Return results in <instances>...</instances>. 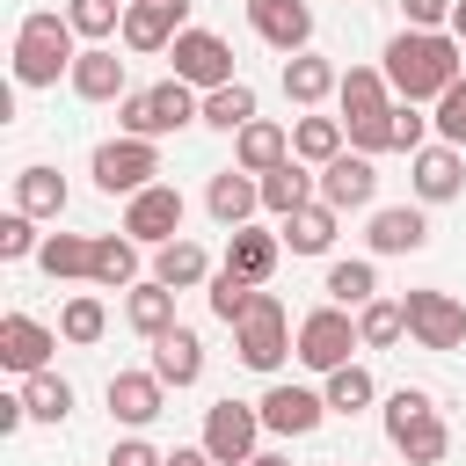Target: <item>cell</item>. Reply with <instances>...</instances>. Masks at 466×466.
Here are the masks:
<instances>
[{
	"label": "cell",
	"instance_id": "cell-1",
	"mask_svg": "<svg viewBox=\"0 0 466 466\" xmlns=\"http://www.w3.org/2000/svg\"><path fill=\"white\" fill-rule=\"evenodd\" d=\"M459 51H466V44H459V36H444V29H400V36L386 44V58H379V66H386V80H393V95H400V102H437V95L466 73V66H459Z\"/></svg>",
	"mask_w": 466,
	"mask_h": 466
},
{
	"label": "cell",
	"instance_id": "cell-2",
	"mask_svg": "<svg viewBox=\"0 0 466 466\" xmlns=\"http://www.w3.org/2000/svg\"><path fill=\"white\" fill-rule=\"evenodd\" d=\"M73 36L80 29L66 15H51V7L22 15V29H15V80L22 87H58V73H73V58H80Z\"/></svg>",
	"mask_w": 466,
	"mask_h": 466
},
{
	"label": "cell",
	"instance_id": "cell-3",
	"mask_svg": "<svg viewBox=\"0 0 466 466\" xmlns=\"http://www.w3.org/2000/svg\"><path fill=\"white\" fill-rule=\"evenodd\" d=\"M116 116H124L131 138H167V131H182V124H204V95H197L189 80H160V87L124 95Z\"/></svg>",
	"mask_w": 466,
	"mask_h": 466
},
{
	"label": "cell",
	"instance_id": "cell-4",
	"mask_svg": "<svg viewBox=\"0 0 466 466\" xmlns=\"http://www.w3.org/2000/svg\"><path fill=\"white\" fill-rule=\"evenodd\" d=\"M87 175H95V189H109V197H138L153 175H160V153H153V138H109V146H95V160H87Z\"/></svg>",
	"mask_w": 466,
	"mask_h": 466
},
{
	"label": "cell",
	"instance_id": "cell-5",
	"mask_svg": "<svg viewBox=\"0 0 466 466\" xmlns=\"http://www.w3.org/2000/svg\"><path fill=\"white\" fill-rule=\"evenodd\" d=\"M233 350H240V364L248 371H277L284 364V350H291V328H284V306H277V291H262L240 320H233Z\"/></svg>",
	"mask_w": 466,
	"mask_h": 466
},
{
	"label": "cell",
	"instance_id": "cell-6",
	"mask_svg": "<svg viewBox=\"0 0 466 466\" xmlns=\"http://www.w3.org/2000/svg\"><path fill=\"white\" fill-rule=\"evenodd\" d=\"M364 335H357V320H350V306H320V313H306L299 320V364L306 371H335V364H350V350H357Z\"/></svg>",
	"mask_w": 466,
	"mask_h": 466
},
{
	"label": "cell",
	"instance_id": "cell-7",
	"mask_svg": "<svg viewBox=\"0 0 466 466\" xmlns=\"http://www.w3.org/2000/svg\"><path fill=\"white\" fill-rule=\"evenodd\" d=\"M182 189L175 182H146L131 204H124V233L138 240V248H167V240H182Z\"/></svg>",
	"mask_w": 466,
	"mask_h": 466
},
{
	"label": "cell",
	"instance_id": "cell-8",
	"mask_svg": "<svg viewBox=\"0 0 466 466\" xmlns=\"http://www.w3.org/2000/svg\"><path fill=\"white\" fill-rule=\"evenodd\" d=\"M255 437H262V408H248V400H211L204 408V451L218 466H248Z\"/></svg>",
	"mask_w": 466,
	"mask_h": 466
},
{
	"label": "cell",
	"instance_id": "cell-9",
	"mask_svg": "<svg viewBox=\"0 0 466 466\" xmlns=\"http://www.w3.org/2000/svg\"><path fill=\"white\" fill-rule=\"evenodd\" d=\"M400 306H408V335H415L422 350H459V342H466V306H459L451 291L422 284V291H408Z\"/></svg>",
	"mask_w": 466,
	"mask_h": 466
},
{
	"label": "cell",
	"instance_id": "cell-10",
	"mask_svg": "<svg viewBox=\"0 0 466 466\" xmlns=\"http://www.w3.org/2000/svg\"><path fill=\"white\" fill-rule=\"evenodd\" d=\"M167 58H175V80H189V87H226L233 80V44L211 36V29H182L167 44Z\"/></svg>",
	"mask_w": 466,
	"mask_h": 466
},
{
	"label": "cell",
	"instance_id": "cell-11",
	"mask_svg": "<svg viewBox=\"0 0 466 466\" xmlns=\"http://www.w3.org/2000/svg\"><path fill=\"white\" fill-rule=\"evenodd\" d=\"M248 29H255L269 51L299 58V51L313 44V7H306V0H248Z\"/></svg>",
	"mask_w": 466,
	"mask_h": 466
},
{
	"label": "cell",
	"instance_id": "cell-12",
	"mask_svg": "<svg viewBox=\"0 0 466 466\" xmlns=\"http://www.w3.org/2000/svg\"><path fill=\"white\" fill-rule=\"evenodd\" d=\"M379 197V167H371V153H335L328 167H320V204H335V211H364Z\"/></svg>",
	"mask_w": 466,
	"mask_h": 466
},
{
	"label": "cell",
	"instance_id": "cell-13",
	"mask_svg": "<svg viewBox=\"0 0 466 466\" xmlns=\"http://www.w3.org/2000/svg\"><path fill=\"white\" fill-rule=\"evenodd\" d=\"M109 415L124 422V430H146L160 408H167V379L160 371H109Z\"/></svg>",
	"mask_w": 466,
	"mask_h": 466
},
{
	"label": "cell",
	"instance_id": "cell-14",
	"mask_svg": "<svg viewBox=\"0 0 466 466\" xmlns=\"http://www.w3.org/2000/svg\"><path fill=\"white\" fill-rule=\"evenodd\" d=\"M255 408H262V430H277V437H313L320 415H328V393H313V386H269Z\"/></svg>",
	"mask_w": 466,
	"mask_h": 466
},
{
	"label": "cell",
	"instance_id": "cell-15",
	"mask_svg": "<svg viewBox=\"0 0 466 466\" xmlns=\"http://www.w3.org/2000/svg\"><path fill=\"white\" fill-rule=\"evenodd\" d=\"M189 29V0H131L124 7V44L131 51H167Z\"/></svg>",
	"mask_w": 466,
	"mask_h": 466
},
{
	"label": "cell",
	"instance_id": "cell-16",
	"mask_svg": "<svg viewBox=\"0 0 466 466\" xmlns=\"http://www.w3.org/2000/svg\"><path fill=\"white\" fill-rule=\"evenodd\" d=\"M51 350H58V335H51L44 320H29V313H7V320H0V364H7V371L29 379V371L51 364Z\"/></svg>",
	"mask_w": 466,
	"mask_h": 466
},
{
	"label": "cell",
	"instance_id": "cell-17",
	"mask_svg": "<svg viewBox=\"0 0 466 466\" xmlns=\"http://www.w3.org/2000/svg\"><path fill=\"white\" fill-rule=\"evenodd\" d=\"M66 80H73V95H80V102H124V95H131V87H124V58H116L109 44H87V51L73 58V73H66Z\"/></svg>",
	"mask_w": 466,
	"mask_h": 466
},
{
	"label": "cell",
	"instance_id": "cell-18",
	"mask_svg": "<svg viewBox=\"0 0 466 466\" xmlns=\"http://www.w3.org/2000/svg\"><path fill=\"white\" fill-rule=\"evenodd\" d=\"M408 160H415L408 182H415L422 204H444V197L466 189V160H459V146H422V153H408Z\"/></svg>",
	"mask_w": 466,
	"mask_h": 466
},
{
	"label": "cell",
	"instance_id": "cell-19",
	"mask_svg": "<svg viewBox=\"0 0 466 466\" xmlns=\"http://www.w3.org/2000/svg\"><path fill=\"white\" fill-rule=\"evenodd\" d=\"M364 240H371V255H415V248H430V218L415 204H379Z\"/></svg>",
	"mask_w": 466,
	"mask_h": 466
},
{
	"label": "cell",
	"instance_id": "cell-20",
	"mask_svg": "<svg viewBox=\"0 0 466 466\" xmlns=\"http://www.w3.org/2000/svg\"><path fill=\"white\" fill-rule=\"evenodd\" d=\"M204 204H211L218 226H248V211H262V175H248V167H218L211 189H204Z\"/></svg>",
	"mask_w": 466,
	"mask_h": 466
},
{
	"label": "cell",
	"instance_id": "cell-21",
	"mask_svg": "<svg viewBox=\"0 0 466 466\" xmlns=\"http://www.w3.org/2000/svg\"><path fill=\"white\" fill-rule=\"evenodd\" d=\"M277 255H284V233L233 226V233H226V262H218V269H233V277H248V284H262V277L277 269Z\"/></svg>",
	"mask_w": 466,
	"mask_h": 466
},
{
	"label": "cell",
	"instance_id": "cell-22",
	"mask_svg": "<svg viewBox=\"0 0 466 466\" xmlns=\"http://www.w3.org/2000/svg\"><path fill=\"white\" fill-rule=\"evenodd\" d=\"M153 371H160L175 393H182V386H197V379H204V342H197V328H182V320H175L167 335H153Z\"/></svg>",
	"mask_w": 466,
	"mask_h": 466
},
{
	"label": "cell",
	"instance_id": "cell-23",
	"mask_svg": "<svg viewBox=\"0 0 466 466\" xmlns=\"http://www.w3.org/2000/svg\"><path fill=\"white\" fill-rule=\"evenodd\" d=\"M284 160H291V131H277L269 116H255V124H240V131H233V167L269 175V167H284Z\"/></svg>",
	"mask_w": 466,
	"mask_h": 466
},
{
	"label": "cell",
	"instance_id": "cell-24",
	"mask_svg": "<svg viewBox=\"0 0 466 466\" xmlns=\"http://www.w3.org/2000/svg\"><path fill=\"white\" fill-rule=\"evenodd\" d=\"M386 437H393V451H400L408 466H437V459L451 451V430H444V415H437V408H422V415L393 422Z\"/></svg>",
	"mask_w": 466,
	"mask_h": 466
},
{
	"label": "cell",
	"instance_id": "cell-25",
	"mask_svg": "<svg viewBox=\"0 0 466 466\" xmlns=\"http://www.w3.org/2000/svg\"><path fill=\"white\" fill-rule=\"evenodd\" d=\"M335 95H342V124H350V116H386V109L400 102L393 80H386V66H350Z\"/></svg>",
	"mask_w": 466,
	"mask_h": 466
},
{
	"label": "cell",
	"instance_id": "cell-26",
	"mask_svg": "<svg viewBox=\"0 0 466 466\" xmlns=\"http://www.w3.org/2000/svg\"><path fill=\"white\" fill-rule=\"evenodd\" d=\"M313 197H320V175H306V160H299V153H291L284 167H269V175H262V211H277V218H291V211H299V204H313Z\"/></svg>",
	"mask_w": 466,
	"mask_h": 466
},
{
	"label": "cell",
	"instance_id": "cell-27",
	"mask_svg": "<svg viewBox=\"0 0 466 466\" xmlns=\"http://www.w3.org/2000/svg\"><path fill=\"white\" fill-rule=\"evenodd\" d=\"M124 320L153 342V335H167L175 328V284H160V277H146V284H131L124 291Z\"/></svg>",
	"mask_w": 466,
	"mask_h": 466
},
{
	"label": "cell",
	"instance_id": "cell-28",
	"mask_svg": "<svg viewBox=\"0 0 466 466\" xmlns=\"http://www.w3.org/2000/svg\"><path fill=\"white\" fill-rule=\"evenodd\" d=\"M335 218H342V211L320 204V197L299 204V211L284 218V248H291V255H328V248H335Z\"/></svg>",
	"mask_w": 466,
	"mask_h": 466
},
{
	"label": "cell",
	"instance_id": "cell-29",
	"mask_svg": "<svg viewBox=\"0 0 466 466\" xmlns=\"http://www.w3.org/2000/svg\"><path fill=\"white\" fill-rule=\"evenodd\" d=\"M15 211H29V218H58V211H66V175L44 167V160L22 167V175H15Z\"/></svg>",
	"mask_w": 466,
	"mask_h": 466
},
{
	"label": "cell",
	"instance_id": "cell-30",
	"mask_svg": "<svg viewBox=\"0 0 466 466\" xmlns=\"http://www.w3.org/2000/svg\"><path fill=\"white\" fill-rule=\"evenodd\" d=\"M87 277H95L102 291H131V284H138V240H131V233H102Z\"/></svg>",
	"mask_w": 466,
	"mask_h": 466
},
{
	"label": "cell",
	"instance_id": "cell-31",
	"mask_svg": "<svg viewBox=\"0 0 466 466\" xmlns=\"http://www.w3.org/2000/svg\"><path fill=\"white\" fill-rule=\"evenodd\" d=\"M342 87V73L328 66V58H313V51H299V58H284V95L299 102V109H313L320 95H335Z\"/></svg>",
	"mask_w": 466,
	"mask_h": 466
},
{
	"label": "cell",
	"instance_id": "cell-32",
	"mask_svg": "<svg viewBox=\"0 0 466 466\" xmlns=\"http://www.w3.org/2000/svg\"><path fill=\"white\" fill-rule=\"evenodd\" d=\"M342 138H350L342 116H299V124H291V153H299L306 167H328V160L342 153Z\"/></svg>",
	"mask_w": 466,
	"mask_h": 466
},
{
	"label": "cell",
	"instance_id": "cell-33",
	"mask_svg": "<svg viewBox=\"0 0 466 466\" xmlns=\"http://www.w3.org/2000/svg\"><path fill=\"white\" fill-rule=\"evenodd\" d=\"M204 124H211V131H240V124H255V87H248V80L204 87Z\"/></svg>",
	"mask_w": 466,
	"mask_h": 466
},
{
	"label": "cell",
	"instance_id": "cell-34",
	"mask_svg": "<svg viewBox=\"0 0 466 466\" xmlns=\"http://www.w3.org/2000/svg\"><path fill=\"white\" fill-rule=\"evenodd\" d=\"M36 262H44V277H87L95 269V240L87 233H51L36 248Z\"/></svg>",
	"mask_w": 466,
	"mask_h": 466
},
{
	"label": "cell",
	"instance_id": "cell-35",
	"mask_svg": "<svg viewBox=\"0 0 466 466\" xmlns=\"http://www.w3.org/2000/svg\"><path fill=\"white\" fill-rule=\"evenodd\" d=\"M153 277H160V284H175V291H189V284H204V277H211V262H204V248H197V240H167V248L153 255Z\"/></svg>",
	"mask_w": 466,
	"mask_h": 466
},
{
	"label": "cell",
	"instance_id": "cell-36",
	"mask_svg": "<svg viewBox=\"0 0 466 466\" xmlns=\"http://www.w3.org/2000/svg\"><path fill=\"white\" fill-rule=\"evenodd\" d=\"M102 328H109V306H102L95 291H73V299L58 306V335H66V342L87 350V342H102Z\"/></svg>",
	"mask_w": 466,
	"mask_h": 466
},
{
	"label": "cell",
	"instance_id": "cell-37",
	"mask_svg": "<svg viewBox=\"0 0 466 466\" xmlns=\"http://www.w3.org/2000/svg\"><path fill=\"white\" fill-rule=\"evenodd\" d=\"M357 335H364V350H393V342L408 335V306H400V299H371V306H357Z\"/></svg>",
	"mask_w": 466,
	"mask_h": 466
},
{
	"label": "cell",
	"instance_id": "cell-38",
	"mask_svg": "<svg viewBox=\"0 0 466 466\" xmlns=\"http://www.w3.org/2000/svg\"><path fill=\"white\" fill-rule=\"evenodd\" d=\"M320 393H328V415H357V408H371V393H379V386H371V371H364V364H335Z\"/></svg>",
	"mask_w": 466,
	"mask_h": 466
},
{
	"label": "cell",
	"instance_id": "cell-39",
	"mask_svg": "<svg viewBox=\"0 0 466 466\" xmlns=\"http://www.w3.org/2000/svg\"><path fill=\"white\" fill-rule=\"evenodd\" d=\"M22 400H29L36 422H66V415H73V386H66L58 371H29V379H22Z\"/></svg>",
	"mask_w": 466,
	"mask_h": 466
},
{
	"label": "cell",
	"instance_id": "cell-40",
	"mask_svg": "<svg viewBox=\"0 0 466 466\" xmlns=\"http://www.w3.org/2000/svg\"><path fill=\"white\" fill-rule=\"evenodd\" d=\"M328 299L335 306H371L379 299V269L371 262H335L328 269Z\"/></svg>",
	"mask_w": 466,
	"mask_h": 466
},
{
	"label": "cell",
	"instance_id": "cell-41",
	"mask_svg": "<svg viewBox=\"0 0 466 466\" xmlns=\"http://www.w3.org/2000/svg\"><path fill=\"white\" fill-rule=\"evenodd\" d=\"M255 299H262V284H248V277H233V269H211V313H218L226 328H233Z\"/></svg>",
	"mask_w": 466,
	"mask_h": 466
},
{
	"label": "cell",
	"instance_id": "cell-42",
	"mask_svg": "<svg viewBox=\"0 0 466 466\" xmlns=\"http://www.w3.org/2000/svg\"><path fill=\"white\" fill-rule=\"evenodd\" d=\"M66 22L80 29V36H109V29H124V0H66Z\"/></svg>",
	"mask_w": 466,
	"mask_h": 466
},
{
	"label": "cell",
	"instance_id": "cell-43",
	"mask_svg": "<svg viewBox=\"0 0 466 466\" xmlns=\"http://www.w3.org/2000/svg\"><path fill=\"white\" fill-rule=\"evenodd\" d=\"M430 124H437V138H444V146H466V73L437 95V116H430Z\"/></svg>",
	"mask_w": 466,
	"mask_h": 466
},
{
	"label": "cell",
	"instance_id": "cell-44",
	"mask_svg": "<svg viewBox=\"0 0 466 466\" xmlns=\"http://www.w3.org/2000/svg\"><path fill=\"white\" fill-rule=\"evenodd\" d=\"M44 240H36V218L29 211H7L0 218V262H22V255H36Z\"/></svg>",
	"mask_w": 466,
	"mask_h": 466
},
{
	"label": "cell",
	"instance_id": "cell-45",
	"mask_svg": "<svg viewBox=\"0 0 466 466\" xmlns=\"http://www.w3.org/2000/svg\"><path fill=\"white\" fill-rule=\"evenodd\" d=\"M422 138H430L422 102H393V153H422Z\"/></svg>",
	"mask_w": 466,
	"mask_h": 466
},
{
	"label": "cell",
	"instance_id": "cell-46",
	"mask_svg": "<svg viewBox=\"0 0 466 466\" xmlns=\"http://www.w3.org/2000/svg\"><path fill=\"white\" fill-rule=\"evenodd\" d=\"M400 7H408V29H444L459 0H400Z\"/></svg>",
	"mask_w": 466,
	"mask_h": 466
},
{
	"label": "cell",
	"instance_id": "cell-47",
	"mask_svg": "<svg viewBox=\"0 0 466 466\" xmlns=\"http://www.w3.org/2000/svg\"><path fill=\"white\" fill-rule=\"evenodd\" d=\"M422 408H430V393H422V386H400V393L386 400V430H393V422H408V415H422Z\"/></svg>",
	"mask_w": 466,
	"mask_h": 466
},
{
	"label": "cell",
	"instance_id": "cell-48",
	"mask_svg": "<svg viewBox=\"0 0 466 466\" xmlns=\"http://www.w3.org/2000/svg\"><path fill=\"white\" fill-rule=\"evenodd\" d=\"M109 466H167V459H160V451H153L146 437H124V444L109 451Z\"/></svg>",
	"mask_w": 466,
	"mask_h": 466
},
{
	"label": "cell",
	"instance_id": "cell-49",
	"mask_svg": "<svg viewBox=\"0 0 466 466\" xmlns=\"http://www.w3.org/2000/svg\"><path fill=\"white\" fill-rule=\"evenodd\" d=\"M167 466H218L204 444H182V451H167Z\"/></svg>",
	"mask_w": 466,
	"mask_h": 466
},
{
	"label": "cell",
	"instance_id": "cell-50",
	"mask_svg": "<svg viewBox=\"0 0 466 466\" xmlns=\"http://www.w3.org/2000/svg\"><path fill=\"white\" fill-rule=\"evenodd\" d=\"M248 466H291V459H284V451H255Z\"/></svg>",
	"mask_w": 466,
	"mask_h": 466
},
{
	"label": "cell",
	"instance_id": "cell-51",
	"mask_svg": "<svg viewBox=\"0 0 466 466\" xmlns=\"http://www.w3.org/2000/svg\"><path fill=\"white\" fill-rule=\"evenodd\" d=\"M451 36H459V44H466V0H459V7H451Z\"/></svg>",
	"mask_w": 466,
	"mask_h": 466
}]
</instances>
